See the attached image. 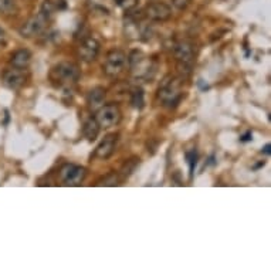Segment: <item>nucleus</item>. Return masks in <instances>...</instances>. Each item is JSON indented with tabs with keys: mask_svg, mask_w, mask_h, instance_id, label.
<instances>
[{
	"mask_svg": "<svg viewBox=\"0 0 271 271\" xmlns=\"http://www.w3.org/2000/svg\"><path fill=\"white\" fill-rule=\"evenodd\" d=\"M158 100L160 105L166 108H176L182 100V80L177 77L166 76L158 88Z\"/></svg>",
	"mask_w": 271,
	"mask_h": 271,
	"instance_id": "nucleus-1",
	"label": "nucleus"
},
{
	"mask_svg": "<svg viewBox=\"0 0 271 271\" xmlns=\"http://www.w3.org/2000/svg\"><path fill=\"white\" fill-rule=\"evenodd\" d=\"M80 68L74 63L63 61L56 64L50 70V81L57 87V88H68L80 80Z\"/></svg>",
	"mask_w": 271,
	"mask_h": 271,
	"instance_id": "nucleus-2",
	"label": "nucleus"
},
{
	"mask_svg": "<svg viewBox=\"0 0 271 271\" xmlns=\"http://www.w3.org/2000/svg\"><path fill=\"white\" fill-rule=\"evenodd\" d=\"M128 65H130L131 73L138 80H147V81L152 80L155 73H156V64L138 50L131 53V56L128 57Z\"/></svg>",
	"mask_w": 271,
	"mask_h": 271,
	"instance_id": "nucleus-3",
	"label": "nucleus"
},
{
	"mask_svg": "<svg viewBox=\"0 0 271 271\" xmlns=\"http://www.w3.org/2000/svg\"><path fill=\"white\" fill-rule=\"evenodd\" d=\"M173 56L176 59L177 70L183 76H189L195 64V48L189 42H177L173 44Z\"/></svg>",
	"mask_w": 271,
	"mask_h": 271,
	"instance_id": "nucleus-4",
	"label": "nucleus"
},
{
	"mask_svg": "<svg viewBox=\"0 0 271 271\" xmlns=\"http://www.w3.org/2000/svg\"><path fill=\"white\" fill-rule=\"evenodd\" d=\"M94 118L100 125V128H111L121 122L122 114L117 104H105L95 111Z\"/></svg>",
	"mask_w": 271,
	"mask_h": 271,
	"instance_id": "nucleus-5",
	"label": "nucleus"
},
{
	"mask_svg": "<svg viewBox=\"0 0 271 271\" xmlns=\"http://www.w3.org/2000/svg\"><path fill=\"white\" fill-rule=\"evenodd\" d=\"M48 19L50 16L40 10V13H37L35 16L30 17L26 23L22 24V27L19 29V33L22 37H26V39H31V37L42 34L43 31L47 29Z\"/></svg>",
	"mask_w": 271,
	"mask_h": 271,
	"instance_id": "nucleus-6",
	"label": "nucleus"
},
{
	"mask_svg": "<svg viewBox=\"0 0 271 271\" xmlns=\"http://www.w3.org/2000/svg\"><path fill=\"white\" fill-rule=\"evenodd\" d=\"M128 64V57L121 50H112L106 54L105 63H104V73L108 77H118L122 74L125 67Z\"/></svg>",
	"mask_w": 271,
	"mask_h": 271,
	"instance_id": "nucleus-7",
	"label": "nucleus"
},
{
	"mask_svg": "<svg viewBox=\"0 0 271 271\" xmlns=\"http://www.w3.org/2000/svg\"><path fill=\"white\" fill-rule=\"evenodd\" d=\"M85 176H87V171H85V168H83V166L65 164L60 169V179L67 186H78V185H81L84 182Z\"/></svg>",
	"mask_w": 271,
	"mask_h": 271,
	"instance_id": "nucleus-8",
	"label": "nucleus"
},
{
	"mask_svg": "<svg viewBox=\"0 0 271 271\" xmlns=\"http://www.w3.org/2000/svg\"><path fill=\"white\" fill-rule=\"evenodd\" d=\"M101 44L94 37H85L78 46V57L84 63H93L100 54Z\"/></svg>",
	"mask_w": 271,
	"mask_h": 271,
	"instance_id": "nucleus-9",
	"label": "nucleus"
},
{
	"mask_svg": "<svg viewBox=\"0 0 271 271\" xmlns=\"http://www.w3.org/2000/svg\"><path fill=\"white\" fill-rule=\"evenodd\" d=\"M27 80H29V74L24 71V68L12 67L10 70L5 71V74H3V84L9 89L23 88Z\"/></svg>",
	"mask_w": 271,
	"mask_h": 271,
	"instance_id": "nucleus-10",
	"label": "nucleus"
},
{
	"mask_svg": "<svg viewBox=\"0 0 271 271\" xmlns=\"http://www.w3.org/2000/svg\"><path fill=\"white\" fill-rule=\"evenodd\" d=\"M145 16L149 20H152V22H166V20H169L172 16V10L171 7L168 6L166 3H151V5H148L147 9H145Z\"/></svg>",
	"mask_w": 271,
	"mask_h": 271,
	"instance_id": "nucleus-11",
	"label": "nucleus"
},
{
	"mask_svg": "<svg viewBox=\"0 0 271 271\" xmlns=\"http://www.w3.org/2000/svg\"><path fill=\"white\" fill-rule=\"evenodd\" d=\"M117 141H118V138L117 135H108L105 136L101 143L95 149L94 155L97 158H100V159H108L110 156H112V153L115 152V147H117Z\"/></svg>",
	"mask_w": 271,
	"mask_h": 271,
	"instance_id": "nucleus-12",
	"label": "nucleus"
},
{
	"mask_svg": "<svg viewBox=\"0 0 271 271\" xmlns=\"http://www.w3.org/2000/svg\"><path fill=\"white\" fill-rule=\"evenodd\" d=\"M104 100H105V89L102 87H95L87 95V104L93 111H97L101 105H104Z\"/></svg>",
	"mask_w": 271,
	"mask_h": 271,
	"instance_id": "nucleus-13",
	"label": "nucleus"
},
{
	"mask_svg": "<svg viewBox=\"0 0 271 271\" xmlns=\"http://www.w3.org/2000/svg\"><path fill=\"white\" fill-rule=\"evenodd\" d=\"M30 61H31V53L26 48L14 51L10 57V65L16 68H26L30 64Z\"/></svg>",
	"mask_w": 271,
	"mask_h": 271,
	"instance_id": "nucleus-14",
	"label": "nucleus"
},
{
	"mask_svg": "<svg viewBox=\"0 0 271 271\" xmlns=\"http://www.w3.org/2000/svg\"><path fill=\"white\" fill-rule=\"evenodd\" d=\"M100 125L95 121V118H89L85 121V124L83 127V134L88 141H94L95 138L100 134Z\"/></svg>",
	"mask_w": 271,
	"mask_h": 271,
	"instance_id": "nucleus-15",
	"label": "nucleus"
},
{
	"mask_svg": "<svg viewBox=\"0 0 271 271\" xmlns=\"http://www.w3.org/2000/svg\"><path fill=\"white\" fill-rule=\"evenodd\" d=\"M65 7L64 0H44L42 6V12L46 13L47 16H51L54 12L61 10Z\"/></svg>",
	"mask_w": 271,
	"mask_h": 271,
	"instance_id": "nucleus-16",
	"label": "nucleus"
},
{
	"mask_svg": "<svg viewBox=\"0 0 271 271\" xmlns=\"http://www.w3.org/2000/svg\"><path fill=\"white\" fill-rule=\"evenodd\" d=\"M131 104L136 110H142L143 108V105H145V95H143L142 88L132 89V93H131Z\"/></svg>",
	"mask_w": 271,
	"mask_h": 271,
	"instance_id": "nucleus-17",
	"label": "nucleus"
},
{
	"mask_svg": "<svg viewBox=\"0 0 271 271\" xmlns=\"http://www.w3.org/2000/svg\"><path fill=\"white\" fill-rule=\"evenodd\" d=\"M16 12V0H0V14H13Z\"/></svg>",
	"mask_w": 271,
	"mask_h": 271,
	"instance_id": "nucleus-18",
	"label": "nucleus"
},
{
	"mask_svg": "<svg viewBox=\"0 0 271 271\" xmlns=\"http://www.w3.org/2000/svg\"><path fill=\"white\" fill-rule=\"evenodd\" d=\"M139 164V159L138 158H132V159L127 160L124 164V166H122V169H121V172H122V176L124 177H128L132 173V172L135 171L136 165Z\"/></svg>",
	"mask_w": 271,
	"mask_h": 271,
	"instance_id": "nucleus-19",
	"label": "nucleus"
},
{
	"mask_svg": "<svg viewBox=\"0 0 271 271\" xmlns=\"http://www.w3.org/2000/svg\"><path fill=\"white\" fill-rule=\"evenodd\" d=\"M115 3L125 12H132L139 5V0H115Z\"/></svg>",
	"mask_w": 271,
	"mask_h": 271,
	"instance_id": "nucleus-20",
	"label": "nucleus"
},
{
	"mask_svg": "<svg viewBox=\"0 0 271 271\" xmlns=\"http://www.w3.org/2000/svg\"><path fill=\"white\" fill-rule=\"evenodd\" d=\"M118 175H117V173H111V175H108V176L102 179V183H101V185H104V186H115V185H118Z\"/></svg>",
	"mask_w": 271,
	"mask_h": 271,
	"instance_id": "nucleus-21",
	"label": "nucleus"
},
{
	"mask_svg": "<svg viewBox=\"0 0 271 271\" xmlns=\"http://www.w3.org/2000/svg\"><path fill=\"white\" fill-rule=\"evenodd\" d=\"M186 158H188V164H189V166H190V176H193V171H195L196 160H197V155H196V151H190V152L186 153Z\"/></svg>",
	"mask_w": 271,
	"mask_h": 271,
	"instance_id": "nucleus-22",
	"label": "nucleus"
},
{
	"mask_svg": "<svg viewBox=\"0 0 271 271\" xmlns=\"http://www.w3.org/2000/svg\"><path fill=\"white\" fill-rule=\"evenodd\" d=\"M172 2H173V6L176 7L177 10H185L190 5V0H172Z\"/></svg>",
	"mask_w": 271,
	"mask_h": 271,
	"instance_id": "nucleus-23",
	"label": "nucleus"
},
{
	"mask_svg": "<svg viewBox=\"0 0 271 271\" xmlns=\"http://www.w3.org/2000/svg\"><path fill=\"white\" fill-rule=\"evenodd\" d=\"M7 42V35H6V31L0 27V46H5Z\"/></svg>",
	"mask_w": 271,
	"mask_h": 271,
	"instance_id": "nucleus-24",
	"label": "nucleus"
},
{
	"mask_svg": "<svg viewBox=\"0 0 271 271\" xmlns=\"http://www.w3.org/2000/svg\"><path fill=\"white\" fill-rule=\"evenodd\" d=\"M250 139H251V132H247V134H246V135H244V136H243V138H242V141H243V142L250 141Z\"/></svg>",
	"mask_w": 271,
	"mask_h": 271,
	"instance_id": "nucleus-25",
	"label": "nucleus"
},
{
	"mask_svg": "<svg viewBox=\"0 0 271 271\" xmlns=\"http://www.w3.org/2000/svg\"><path fill=\"white\" fill-rule=\"evenodd\" d=\"M270 149H271V147H270V145H265V147H264V149H263V152H264L265 155H270V152H271Z\"/></svg>",
	"mask_w": 271,
	"mask_h": 271,
	"instance_id": "nucleus-26",
	"label": "nucleus"
}]
</instances>
